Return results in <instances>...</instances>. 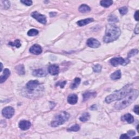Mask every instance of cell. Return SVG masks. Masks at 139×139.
Here are the masks:
<instances>
[{
    "label": "cell",
    "mask_w": 139,
    "mask_h": 139,
    "mask_svg": "<svg viewBox=\"0 0 139 139\" xmlns=\"http://www.w3.org/2000/svg\"><path fill=\"white\" fill-rule=\"evenodd\" d=\"M138 96V90H132L123 98L119 100L115 104V108L118 110H122L126 108L134 102Z\"/></svg>",
    "instance_id": "obj_1"
},
{
    "label": "cell",
    "mask_w": 139,
    "mask_h": 139,
    "mask_svg": "<svg viewBox=\"0 0 139 139\" xmlns=\"http://www.w3.org/2000/svg\"><path fill=\"white\" fill-rule=\"evenodd\" d=\"M121 33V30L116 25L114 24H107L106 34L103 38V42L106 43L112 42L118 39Z\"/></svg>",
    "instance_id": "obj_2"
},
{
    "label": "cell",
    "mask_w": 139,
    "mask_h": 139,
    "mask_svg": "<svg viewBox=\"0 0 139 139\" xmlns=\"http://www.w3.org/2000/svg\"><path fill=\"white\" fill-rule=\"evenodd\" d=\"M132 89V84H127L122 89L115 91L114 92L107 96L106 98V102L107 103H110L114 101L119 100L127 95L129 92H130Z\"/></svg>",
    "instance_id": "obj_3"
},
{
    "label": "cell",
    "mask_w": 139,
    "mask_h": 139,
    "mask_svg": "<svg viewBox=\"0 0 139 139\" xmlns=\"http://www.w3.org/2000/svg\"><path fill=\"white\" fill-rule=\"evenodd\" d=\"M70 118V115L66 112H62L56 115L51 122V126L53 127L64 124L65 122L68 121Z\"/></svg>",
    "instance_id": "obj_4"
},
{
    "label": "cell",
    "mask_w": 139,
    "mask_h": 139,
    "mask_svg": "<svg viewBox=\"0 0 139 139\" xmlns=\"http://www.w3.org/2000/svg\"><path fill=\"white\" fill-rule=\"evenodd\" d=\"M110 62L114 66H118L120 65L124 66L129 62V60L128 58L124 59L121 57H116L112 58Z\"/></svg>",
    "instance_id": "obj_5"
},
{
    "label": "cell",
    "mask_w": 139,
    "mask_h": 139,
    "mask_svg": "<svg viewBox=\"0 0 139 139\" xmlns=\"http://www.w3.org/2000/svg\"><path fill=\"white\" fill-rule=\"evenodd\" d=\"M31 16L41 24H45L47 22V20L45 16L39 13L38 12L36 11L33 12L31 14Z\"/></svg>",
    "instance_id": "obj_6"
},
{
    "label": "cell",
    "mask_w": 139,
    "mask_h": 139,
    "mask_svg": "<svg viewBox=\"0 0 139 139\" xmlns=\"http://www.w3.org/2000/svg\"><path fill=\"white\" fill-rule=\"evenodd\" d=\"M2 113L4 118H10L14 116L15 110L12 106H7L2 110Z\"/></svg>",
    "instance_id": "obj_7"
},
{
    "label": "cell",
    "mask_w": 139,
    "mask_h": 139,
    "mask_svg": "<svg viewBox=\"0 0 139 139\" xmlns=\"http://www.w3.org/2000/svg\"><path fill=\"white\" fill-rule=\"evenodd\" d=\"M39 85V82L38 80H30L26 84L27 89L30 91H33L36 89Z\"/></svg>",
    "instance_id": "obj_8"
},
{
    "label": "cell",
    "mask_w": 139,
    "mask_h": 139,
    "mask_svg": "<svg viewBox=\"0 0 139 139\" xmlns=\"http://www.w3.org/2000/svg\"><path fill=\"white\" fill-rule=\"evenodd\" d=\"M87 45L91 48H98L100 47V43L97 40L94 38H90L86 42Z\"/></svg>",
    "instance_id": "obj_9"
},
{
    "label": "cell",
    "mask_w": 139,
    "mask_h": 139,
    "mask_svg": "<svg viewBox=\"0 0 139 139\" xmlns=\"http://www.w3.org/2000/svg\"><path fill=\"white\" fill-rule=\"evenodd\" d=\"M42 48L39 45L35 44V45L32 46L30 49V52L32 54L36 55H39L42 53Z\"/></svg>",
    "instance_id": "obj_10"
},
{
    "label": "cell",
    "mask_w": 139,
    "mask_h": 139,
    "mask_svg": "<svg viewBox=\"0 0 139 139\" xmlns=\"http://www.w3.org/2000/svg\"><path fill=\"white\" fill-rule=\"evenodd\" d=\"M18 127L22 130H26L29 129L31 127V123L26 120L21 121L18 124Z\"/></svg>",
    "instance_id": "obj_11"
},
{
    "label": "cell",
    "mask_w": 139,
    "mask_h": 139,
    "mask_svg": "<svg viewBox=\"0 0 139 139\" xmlns=\"http://www.w3.org/2000/svg\"><path fill=\"white\" fill-rule=\"evenodd\" d=\"M48 72L52 75L58 74L59 72V66L56 64L50 65L48 68Z\"/></svg>",
    "instance_id": "obj_12"
},
{
    "label": "cell",
    "mask_w": 139,
    "mask_h": 139,
    "mask_svg": "<svg viewBox=\"0 0 139 139\" xmlns=\"http://www.w3.org/2000/svg\"><path fill=\"white\" fill-rule=\"evenodd\" d=\"M33 75L35 77H45L47 74L46 71L42 68H40V69H36L35 70L33 71Z\"/></svg>",
    "instance_id": "obj_13"
},
{
    "label": "cell",
    "mask_w": 139,
    "mask_h": 139,
    "mask_svg": "<svg viewBox=\"0 0 139 139\" xmlns=\"http://www.w3.org/2000/svg\"><path fill=\"white\" fill-rule=\"evenodd\" d=\"M10 74V71L8 68H5L4 74L0 76V83H3L7 80V78L9 77V76Z\"/></svg>",
    "instance_id": "obj_14"
},
{
    "label": "cell",
    "mask_w": 139,
    "mask_h": 139,
    "mask_svg": "<svg viewBox=\"0 0 139 139\" xmlns=\"http://www.w3.org/2000/svg\"><path fill=\"white\" fill-rule=\"evenodd\" d=\"M78 101V97L76 94H71L68 97V102L71 105L76 104Z\"/></svg>",
    "instance_id": "obj_15"
},
{
    "label": "cell",
    "mask_w": 139,
    "mask_h": 139,
    "mask_svg": "<svg viewBox=\"0 0 139 139\" xmlns=\"http://www.w3.org/2000/svg\"><path fill=\"white\" fill-rule=\"evenodd\" d=\"M122 121H126L128 124H132L134 122V119L133 116H132L130 114H126L122 117L121 118Z\"/></svg>",
    "instance_id": "obj_16"
},
{
    "label": "cell",
    "mask_w": 139,
    "mask_h": 139,
    "mask_svg": "<svg viewBox=\"0 0 139 139\" xmlns=\"http://www.w3.org/2000/svg\"><path fill=\"white\" fill-rule=\"evenodd\" d=\"M93 21H94V18H86V19L81 20L78 21L77 22V24L79 26L82 27V26H85V25H86L88 24H89L91 22H92Z\"/></svg>",
    "instance_id": "obj_17"
},
{
    "label": "cell",
    "mask_w": 139,
    "mask_h": 139,
    "mask_svg": "<svg viewBox=\"0 0 139 139\" xmlns=\"http://www.w3.org/2000/svg\"><path fill=\"white\" fill-rule=\"evenodd\" d=\"M83 100L84 101L86 100H89L90 98L92 97H94L96 96V92H90V91H88V92H85L83 94Z\"/></svg>",
    "instance_id": "obj_18"
},
{
    "label": "cell",
    "mask_w": 139,
    "mask_h": 139,
    "mask_svg": "<svg viewBox=\"0 0 139 139\" xmlns=\"http://www.w3.org/2000/svg\"><path fill=\"white\" fill-rule=\"evenodd\" d=\"M121 72L120 70L116 71L115 72H114L113 74H112L111 76H110V78H111L112 80H119L120 78H121Z\"/></svg>",
    "instance_id": "obj_19"
},
{
    "label": "cell",
    "mask_w": 139,
    "mask_h": 139,
    "mask_svg": "<svg viewBox=\"0 0 139 139\" xmlns=\"http://www.w3.org/2000/svg\"><path fill=\"white\" fill-rule=\"evenodd\" d=\"M16 71L20 75H24L25 74V70L24 66L22 64L18 65L15 68Z\"/></svg>",
    "instance_id": "obj_20"
},
{
    "label": "cell",
    "mask_w": 139,
    "mask_h": 139,
    "mask_svg": "<svg viewBox=\"0 0 139 139\" xmlns=\"http://www.w3.org/2000/svg\"><path fill=\"white\" fill-rule=\"evenodd\" d=\"M91 10V8L89 6L86 4H82L81 5L80 8H79V11L82 13H84V12H89Z\"/></svg>",
    "instance_id": "obj_21"
},
{
    "label": "cell",
    "mask_w": 139,
    "mask_h": 139,
    "mask_svg": "<svg viewBox=\"0 0 139 139\" xmlns=\"http://www.w3.org/2000/svg\"><path fill=\"white\" fill-rule=\"evenodd\" d=\"M113 4L112 0H103L100 2V4L103 7L108 8Z\"/></svg>",
    "instance_id": "obj_22"
},
{
    "label": "cell",
    "mask_w": 139,
    "mask_h": 139,
    "mask_svg": "<svg viewBox=\"0 0 139 139\" xmlns=\"http://www.w3.org/2000/svg\"><path fill=\"white\" fill-rule=\"evenodd\" d=\"M10 3L8 1H1V7L2 9H8L10 8Z\"/></svg>",
    "instance_id": "obj_23"
},
{
    "label": "cell",
    "mask_w": 139,
    "mask_h": 139,
    "mask_svg": "<svg viewBox=\"0 0 139 139\" xmlns=\"http://www.w3.org/2000/svg\"><path fill=\"white\" fill-rule=\"evenodd\" d=\"M80 81H81V80H80V78H77V77L76 78L74 79V82L72 83V84L71 85V89H76V88H77L78 85L80 84Z\"/></svg>",
    "instance_id": "obj_24"
},
{
    "label": "cell",
    "mask_w": 139,
    "mask_h": 139,
    "mask_svg": "<svg viewBox=\"0 0 139 139\" xmlns=\"http://www.w3.org/2000/svg\"><path fill=\"white\" fill-rule=\"evenodd\" d=\"M90 115L89 114L88 112H85L80 117V121L85 122L88 121V120L90 119Z\"/></svg>",
    "instance_id": "obj_25"
},
{
    "label": "cell",
    "mask_w": 139,
    "mask_h": 139,
    "mask_svg": "<svg viewBox=\"0 0 139 139\" xmlns=\"http://www.w3.org/2000/svg\"><path fill=\"white\" fill-rule=\"evenodd\" d=\"M38 34H39V31L35 29H31L28 31L27 33V35L30 36H36Z\"/></svg>",
    "instance_id": "obj_26"
},
{
    "label": "cell",
    "mask_w": 139,
    "mask_h": 139,
    "mask_svg": "<svg viewBox=\"0 0 139 139\" xmlns=\"http://www.w3.org/2000/svg\"><path fill=\"white\" fill-rule=\"evenodd\" d=\"M9 45H10L12 46H15L16 48H19L20 47H21V44L20 42V41L19 40H15L14 42H10L9 43Z\"/></svg>",
    "instance_id": "obj_27"
},
{
    "label": "cell",
    "mask_w": 139,
    "mask_h": 139,
    "mask_svg": "<svg viewBox=\"0 0 139 139\" xmlns=\"http://www.w3.org/2000/svg\"><path fill=\"white\" fill-rule=\"evenodd\" d=\"M80 125L76 124L71 126L70 128L68 129V130L70 132H78L80 130Z\"/></svg>",
    "instance_id": "obj_28"
},
{
    "label": "cell",
    "mask_w": 139,
    "mask_h": 139,
    "mask_svg": "<svg viewBox=\"0 0 139 139\" xmlns=\"http://www.w3.org/2000/svg\"><path fill=\"white\" fill-rule=\"evenodd\" d=\"M108 21L110 22H117L118 21V19L116 16L112 14L110 15L109 16Z\"/></svg>",
    "instance_id": "obj_29"
},
{
    "label": "cell",
    "mask_w": 139,
    "mask_h": 139,
    "mask_svg": "<svg viewBox=\"0 0 139 139\" xmlns=\"http://www.w3.org/2000/svg\"><path fill=\"white\" fill-rule=\"evenodd\" d=\"M138 50H130V52H129L128 54V58H130L132 57V56H134L135 55L138 54Z\"/></svg>",
    "instance_id": "obj_30"
},
{
    "label": "cell",
    "mask_w": 139,
    "mask_h": 139,
    "mask_svg": "<svg viewBox=\"0 0 139 139\" xmlns=\"http://www.w3.org/2000/svg\"><path fill=\"white\" fill-rule=\"evenodd\" d=\"M128 10V8L126 7H123L119 9V12H120V14H121V15H124L127 14Z\"/></svg>",
    "instance_id": "obj_31"
},
{
    "label": "cell",
    "mask_w": 139,
    "mask_h": 139,
    "mask_svg": "<svg viewBox=\"0 0 139 139\" xmlns=\"http://www.w3.org/2000/svg\"><path fill=\"white\" fill-rule=\"evenodd\" d=\"M102 70V66L100 64H97L93 67V70L95 72H100Z\"/></svg>",
    "instance_id": "obj_32"
},
{
    "label": "cell",
    "mask_w": 139,
    "mask_h": 139,
    "mask_svg": "<svg viewBox=\"0 0 139 139\" xmlns=\"http://www.w3.org/2000/svg\"><path fill=\"white\" fill-rule=\"evenodd\" d=\"M21 2L22 4L27 6H30L33 4V2L32 1H30V0H22V1H21Z\"/></svg>",
    "instance_id": "obj_33"
},
{
    "label": "cell",
    "mask_w": 139,
    "mask_h": 139,
    "mask_svg": "<svg viewBox=\"0 0 139 139\" xmlns=\"http://www.w3.org/2000/svg\"><path fill=\"white\" fill-rule=\"evenodd\" d=\"M135 134H136L135 132L134 131V130H129V131H128V132H127V135H128L130 138V136H132L135 135Z\"/></svg>",
    "instance_id": "obj_34"
},
{
    "label": "cell",
    "mask_w": 139,
    "mask_h": 139,
    "mask_svg": "<svg viewBox=\"0 0 139 139\" xmlns=\"http://www.w3.org/2000/svg\"><path fill=\"white\" fill-rule=\"evenodd\" d=\"M138 110H139V106L138 105H136V106H134V112H135V113L137 115H138L139 114V111H138Z\"/></svg>",
    "instance_id": "obj_35"
},
{
    "label": "cell",
    "mask_w": 139,
    "mask_h": 139,
    "mask_svg": "<svg viewBox=\"0 0 139 139\" xmlns=\"http://www.w3.org/2000/svg\"><path fill=\"white\" fill-rule=\"evenodd\" d=\"M120 138H122V139H126V138H129L130 137L129 136L127 135V134H122L121 135V136Z\"/></svg>",
    "instance_id": "obj_36"
},
{
    "label": "cell",
    "mask_w": 139,
    "mask_h": 139,
    "mask_svg": "<svg viewBox=\"0 0 139 139\" xmlns=\"http://www.w3.org/2000/svg\"><path fill=\"white\" fill-rule=\"evenodd\" d=\"M134 18L135 19L138 21L139 20V18H138V10H137L135 12V13L134 14Z\"/></svg>",
    "instance_id": "obj_37"
},
{
    "label": "cell",
    "mask_w": 139,
    "mask_h": 139,
    "mask_svg": "<svg viewBox=\"0 0 139 139\" xmlns=\"http://www.w3.org/2000/svg\"><path fill=\"white\" fill-rule=\"evenodd\" d=\"M66 81H64L63 82H62L61 83H58L57 84H56V85H59V86H60V88H63L64 87L65 85H66Z\"/></svg>",
    "instance_id": "obj_38"
},
{
    "label": "cell",
    "mask_w": 139,
    "mask_h": 139,
    "mask_svg": "<svg viewBox=\"0 0 139 139\" xmlns=\"http://www.w3.org/2000/svg\"><path fill=\"white\" fill-rule=\"evenodd\" d=\"M138 24H137L136 25V27L135 28V30H134V32L135 34H138V33H139V28H138Z\"/></svg>",
    "instance_id": "obj_39"
},
{
    "label": "cell",
    "mask_w": 139,
    "mask_h": 139,
    "mask_svg": "<svg viewBox=\"0 0 139 139\" xmlns=\"http://www.w3.org/2000/svg\"><path fill=\"white\" fill-rule=\"evenodd\" d=\"M56 15V12H51L50 13V17H54Z\"/></svg>",
    "instance_id": "obj_40"
},
{
    "label": "cell",
    "mask_w": 139,
    "mask_h": 139,
    "mask_svg": "<svg viewBox=\"0 0 139 139\" xmlns=\"http://www.w3.org/2000/svg\"><path fill=\"white\" fill-rule=\"evenodd\" d=\"M1 70H0V71L2 72V68H3V65H2V63H1Z\"/></svg>",
    "instance_id": "obj_41"
},
{
    "label": "cell",
    "mask_w": 139,
    "mask_h": 139,
    "mask_svg": "<svg viewBox=\"0 0 139 139\" xmlns=\"http://www.w3.org/2000/svg\"><path fill=\"white\" fill-rule=\"evenodd\" d=\"M138 126H139L138 125L137 126V130H138Z\"/></svg>",
    "instance_id": "obj_42"
}]
</instances>
